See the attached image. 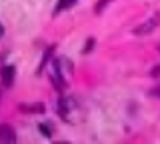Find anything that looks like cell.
I'll use <instances>...</instances> for the list:
<instances>
[{
    "label": "cell",
    "instance_id": "30bf717a",
    "mask_svg": "<svg viewBox=\"0 0 160 144\" xmlns=\"http://www.w3.org/2000/svg\"><path fill=\"white\" fill-rule=\"evenodd\" d=\"M94 44H96V38H88V40H86V46L82 48V54H88L94 48Z\"/></svg>",
    "mask_w": 160,
    "mask_h": 144
},
{
    "label": "cell",
    "instance_id": "5b68a950",
    "mask_svg": "<svg viewBox=\"0 0 160 144\" xmlns=\"http://www.w3.org/2000/svg\"><path fill=\"white\" fill-rule=\"evenodd\" d=\"M70 108H74V104H72L70 98H60V100H58V114L62 118H68V110H70Z\"/></svg>",
    "mask_w": 160,
    "mask_h": 144
},
{
    "label": "cell",
    "instance_id": "9c48e42d",
    "mask_svg": "<svg viewBox=\"0 0 160 144\" xmlns=\"http://www.w3.org/2000/svg\"><path fill=\"white\" fill-rule=\"evenodd\" d=\"M38 130H40V134H42L44 138H52V128H50L48 124H40Z\"/></svg>",
    "mask_w": 160,
    "mask_h": 144
},
{
    "label": "cell",
    "instance_id": "7a4b0ae2",
    "mask_svg": "<svg viewBox=\"0 0 160 144\" xmlns=\"http://www.w3.org/2000/svg\"><path fill=\"white\" fill-rule=\"evenodd\" d=\"M18 110L22 114H44L46 106L42 102H22V104H18Z\"/></svg>",
    "mask_w": 160,
    "mask_h": 144
},
{
    "label": "cell",
    "instance_id": "8992f818",
    "mask_svg": "<svg viewBox=\"0 0 160 144\" xmlns=\"http://www.w3.org/2000/svg\"><path fill=\"white\" fill-rule=\"evenodd\" d=\"M74 4H76V0H58L56 8H54V14H60V12L68 10V8H70V6H74Z\"/></svg>",
    "mask_w": 160,
    "mask_h": 144
},
{
    "label": "cell",
    "instance_id": "277c9868",
    "mask_svg": "<svg viewBox=\"0 0 160 144\" xmlns=\"http://www.w3.org/2000/svg\"><path fill=\"white\" fill-rule=\"evenodd\" d=\"M0 142L2 144H12V142H16V132L12 130L10 126H0Z\"/></svg>",
    "mask_w": 160,
    "mask_h": 144
},
{
    "label": "cell",
    "instance_id": "3957f363",
    "mask_svg": "<svg viewBox=\"0 0 160 144\" xmlns=\"http://www.w3.org/2000/svg\"><path fill=\"white\" fill-rule=\"evenodd\" d=\"M14 76H16V68L12 66V64H8V66L2 68V72H0V78H2V86L4 88H10L14 84Z\"/></svg>",
    "mask_w": 160,
    "mask_h": 144
},
{
    "label": "cell",
    "instance_id": "6da1fadb",
    "mask_svg": "<svg viewBox=\"0 0 160 144\" xmlns=\"http://www.w3.org/2000/svg\"><path fill=\"white\" fill-rule=\"evenodd\" d=\"M158 26H160V14H154V16H150L148 20H144L142 24H138L132 32L136 34V36H146V34H152Z\"/></svg>",
    "mask_w": 160,
    "mask_h": 144
},
{
    "label": "cell",
    "instance_id": "4fadbf2b",
    "mask_svg": "<svg viewBox=\"0 0 160 144\" xmlns=\"http://www.w3.org/2000/svg\"><path fill=\"white\" fill-rule=\"evenodd\" d=\"M2 36H4V26L0 24V38H2Z\"/></svg>",
    "mask_w": 160,
    "mask_h": 144
},
{
    "label": "cell",
    "instance_id": "7c38bea8",
    "mask_svg": "<svg viewBox=\"0 0 160 144\" xmlns=\"http://www.w3.org/2000/svg\"><path fill=\"white\" fill-rule=\"evenodd\" d=\"M148 94H150L152 98H160V84H158V86H154V88H152V90H150Z\"/></svg>",
    "mask_w": 160,
    "mask_h": 144
},
{
    "label": "cell",
    "instance_id": "ba28073f",
    "mask_svg": "<svg viewBox=\"0 0 160 144\" xmlns=\"http://www.w3.org/2000/svg\"><path fill=\"white\" fill-rule=\"evenodd\" d=\"M52 52H54V46H50V48H48V50H46V52H44V58H42V62H40V66H38V74H40V72H42V68H44V66H46V62L50 60V58H52Z\"/></svg>",
    "mask_w": 160,
    "mask_h": 144
},
{
    "label": "cell",
    "instance_id": "52a82bcc",
    "mask_svg": "<svg viewBox=\"0 0 160 144\" xmlns=\"http://www.w3.org/2000/svg\"><path fill=\"white\" fill-rule=\"evenodd\" d=\"M114 0H98L96 4H94V14H102L104 10H106L108 4H112Z\"/></svg>",
    "mask_w": 160,
    "mask_h": 144
},
{
    "label": "cell",
    "instance_id": "8fae6325",
    "mask_svg": "<svg viewBox=\"0 0 160 144\" xmlns=\"http://www.w3.org/2000/svg\"><path fill=\"white\" fill-rule=\"evenodd\" d=\"M150 76H152V78H160V64H156V66L150 70Z\"/></svg>",
    "mask_w": 160,
    "mask_h": 144
}]
</instances>
